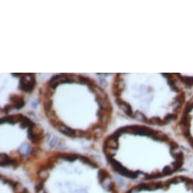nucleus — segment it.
Returning a JSON list of instances; mask_svg holds the SVG:
<instances>
[{
    "mask_svg": "<svg viewBox=\"0 0 193 193\" xmlns=\"http://www.w3.org/2000/svg\"><path fill=\"white\" fill-rule=\"evenodd\" d=\"M128 193H193V177L176 174L161 180L139 183Z\"/></svg>",
    "mask_w": 193,
    "mask_h": 193,
    "instance_id": "f257e3e1",
    "label": "nucleus"
},
{
    "mask_svg": "<svg viewBox=\"0 0 193 193\" xmlns=\"http://www.w3.org/2000/svg\"><path fill=\"white\" fill-rule=\"evenodd\" d=\"M36 85V80L33 74H27V76H22L20 82L19 88L25 92H32Z\"/></svg>",
    "mask_w": 193,
    "mask_h": 193,
    "instance_id": "f03ea898",
    "label": "nucleus"
},
{
    "mask_svg": "<svg viewBox=\"0 0 193 193\" xmlns=\"http://www.w3.org/2000/svg\"><path fill=\"white\" fill-rule=\"evenodd\" d=\"M11 101L12 102V108H21L24 105L25 102H24V97L22 96H18V95H13L11 96L10 98Z\"/></svg>",
    "mask_w": 193,
    "mask_h": 193,
    "instance_id": "7ed1b4c3",
    "label": "nucleus"
},
{
    "mask_svg": "<svg viewBox=\"0 0 193 193\" xmlns=\"http://www.w3.org/2000/svg\"><path fill=\"white\" fill-rule=\"evenodd\" d=\"M59 130H60L62 133L67 135V136H71V137H75V130H73V129L67 127L62 124L60 125V126H59Z\"/></svg>",
    "mask_w": 193,
    "mask_h": 193,
    "instance_id": "20e7f679",
    "label": "nucleus"
},
{
    "mask_svg": "<svg viewBox=\"0 0 193 193\" xmlns=\"http://www.w3.org/2000/svg\"><path fill=\"white\" fill-rule=\"evenodd\" d=\"M120 107L122 108V109L124 110V112L126 113V114H127L128 116H130V117H132V116L133 115V111H132V108H131V106H130V105H129L128 103H127V102H124L123 103H122L121 105H120Z\"/></svg>",
    "mask_w": 193,
    "mask_h": 193,
    "instance_id": "39448f33",
    "label": "nucleus"
},
{
    "mask_svg": "<svg viewBox=\"0 0 193 193\" xmlns=\"http://www.w3.org/2000/svg\"><path fill=\"white\" fill-rule=\"evenodd\" d=\"M182 80L187 84H193V77H184L181 78Z\"/></svg>",
    "mask_w": 193,
    "mask_h": 193,
    "instance_id": "423d86ee",
    "label": "nucleus"
}]
</instances>
